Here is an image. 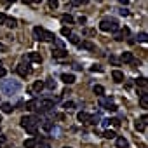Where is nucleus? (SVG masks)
Instances as JSON below:
<instances>
[{"label": "nucleus", "instance_id": "nucleus-1", "mask_svg": "<svg viewBox=\"0 0 148 148\" xmlns=\"http://www.w3.org/2000/svg\"><path fill=\"white\" fill-rule=\"evenodd\" d=\"M38 124H40V119H38V117H35V115H25V117L21 119V127H23V129H26V132H28V134H32V136H35V134H37Z\"/></svg>", "mask_w": 148, "mask_h": 148}, {"label": "nucleus", "instance_id": "nucleus-2", "mask_svg": "<svg viewBox=\"0 0 148 148\" xmlns=\"http://www.w3.org/2000/svg\"><path fill=\"white\" fill-rule=\"evenodd\" d=\"M0 91L5 96H12L21 91V82L19 80H2L0 82Z\"/></svg>", "mask_w": 148, "mask_h": 148}, {"label": "nucleus", "instance_id": "nucleus-3", "mask_svg": "<svg viewBox=\"0 0 148 148\" xmlns=\"http://www.w3.org/2000/svg\"><path fill=\"white\" fill-rule=\"evenodd\" d=\"M56 105V99H42L40 103H37L38 108H35L38 113H45V112H51Z\"/></svg>", "mask_w": 148, "mask_h": 148}, {"label": "nucleus", "instance_id": "nucleus-4", "mask_svg": "<svg viewBox=\"0 0 148 148\" xmlns=\"http://www.w3.org/2000/svg\"><path fill=\"white\" fill-rule=\"evenodd\" d=\"M16 71L19 73V75H21V77H26V75H28V73H30V64H28V63H26V64H25V63H21V64H18V68H16Z\"/></svg>", "mask_w": 148, "mask_h": 148}, {"label": "nucleus", "instance_id": "nucleus-5", "mask_svg": "<svg viewBox=\"0 0 148 148\" xmlns=\"http://www.w3.org/2000/svg\"><path fill=\"white\" fill-rule=\"evenodd\" d=\"M113 21H115V19H103V21L99 23V30H101V32H110Z\"/></svg>", "mask_w": 148, "mask_h": 148}, {"label": "nucleus", "instance_id": "nucleus-6", "mask_svg": "<svg viewBox=\"0 0 148 148\" xmlns=\"http://www.w3.org/2000/svg\"><path fill=\"white\" fill-rule=\"evenodd\" d=\"M112 79L115 80V82H124V71H120V70H113L112 71Z\"/></svg>", "mask_w": 148, "mask_h": 148}, {"label": "nucleus", "instance_id": "nucleus-7", "mask_svg": "<svg viewBox=\"0 0 148 148\" xmlns=\"http://www.w3.org/2000/svg\"><path fill=\"white\" fill-rule=\"evenodd\" d=\"M68 56V52L64 51V49H52V58H58V59H63V58H66Z\"/></svg>", "mask_w": 148, "mask_h": 148}, {"label": "nucleus", "instance_id": "nucleus-8", "mask_svg": "<svg viewBox=\"0 0 148 148\" xmlns=\"http://www.w3.org/2000/svg\"><path fill=\"white\" fill-rule=\"evenodd\" d=\"M61 80H63L64 84H73V82H75V75H73V73H63V75H61Z\"/></svg>", "mask_w": 148, "mask_h": 148}, {"label": "nucleus", "instance_id": "nucleus-9", "mask_svg": "<svg viewBox=\"0 0 148 148\" xmlns=\"http://www.w3.org/2000/svg\"><path fill=\"white\" fill-rule=\"evenodd\" d=\"M26 59H28V61H33V63H38V64L42 63V56H40L38 52H30Z\"/></svg>", "mask_w": 148, "mask_h": 148}, {"label": "nucleus", "instance_id": "nucleus-10", "mask_svg": "<svg viewBox=\"0 0 148 148\" xmlns=\"http://www.w3.org/2000/svg\"><path fill=\"white\" fill-rule=\"evenodd\" d=\"M115 139H117V148H127L129 146V143L124 136H115Z\"/></svg>", "mask_w": 148, "mask_h": 148}, {"label": "nucleus", "instance_id": "nucleus-11", "mask_svg": "<svg viewBox=\"0 0 148 148\" xmlns=\"http://www.w3.org/2000/svg\"><path fill=\"white\" fill-rule=\"evenodd\" d=\"M77 45H79V47H82V49H87V51H94V44H92V42H89V40H82V42H79Z\"/></svg>", "mask_w": 148, "mask_h": 148}, {"label": "nucleus", "instance_id": "nucleus-12", "mask_svg": "<svg viewBox=\"0 0 148 148\" xmlns=\"http://www.w3.org/2000/svg\"><path fill=\"white\" fill-rule=\"evenodd\" d=\"M120 59H122V63H132L134 61V56H132V52H122Z\"/></svg>", "mask_w": 148, "mask_h": 148}, {"label": "nucleus", "instance_id": "nucleus-13", "mask_svg": "<svg viewBox=\"0 0 148 148\" xmlns=\"http://www.w3.org/2000/svg\"><path fill=\"white\" fill-rule=\"evenodd\" d=\"M139 105H141V108H148V94L146 92L139 94Z\"/></svg>", "mask_w": 148, "mask_h": 148}, {"label": "nucleus", "instance_id": "nucleus-14", "mask_svg": "<svg viewBox=\"0 0 148 148\" xmlns=\"http://www.w3.org/2000/svg\"><path fill=\"white\" fill-rule=\"evenodd\" d=\"M42 33H44V28H40V26L33 28V38L35 40H42Z\"/></svg>", "mask_w": 148, "mask_h": 148}, {"label": "nucleus", "instance_id": "nucleus-15", "mask_svg": "<svg viewBox=\"0 0 148 148\" xmlns=\"http://www.w3.org/2000/svg\"><path fill=\"white\" fill-rule=\"evenodd\" d=\"M56 37H54V33H51V32H47V30H44V33H42V40H45V42H52Z\"/></svg>", "mask_w": 148, "mask_h": 148}, {"label": "nucleus", "instance_id": "nucleus-16", "mask_svg": "<svg viewBox=\"0 0 148 148\" xmlns=\"http://www.w3.org/2000/svg\"><path fill=\"white\" fill-rule=\"evenodd\" d=\"M37 138H28L26 141H25V148H35L37 146Z\"/></svg>", "mask_w": 148, "mask_h": 148}, {"label": "nucleus", "instance_id": "nucleus-17", "mask_svg": "<svg viewBox=\"0 0 148 148\" xmlns=\"http://www.w3.org/2000/svg\"><path fill=\"white\" fill-rule=\"evenodd\" d=\"M89 113H86V112H80L79 115H77V119H79V122H82V124H87V120H89Z\"/></svg>", "mask_w": 148, "mask_h": 148}, {"label": "nucleus", "instance_id": "nucleus-18", "mask_svg": "<svg viewBox=\"0 0 148 148\" xmlns=\"http://www.w3.org/2000/svg\"><path fill=\"white\" fill-rule=\"evenodd\" d=\"M73 21H75V19H73L70 14H63V16H61V23H63V25H71Z\"/></svg>", "mask_w": 148, "mask_h": 148}, {"label": "nucleus", "instance_id": "nucleus-19", "mask_svg": "<svg viewBox=\"0 0 148 148\" xmlns=\"http://www.w3.org/2000/svg\"><path fill=\"white\" fill-rule=\"evenodd\" d=\"M136 40H138V42H141V44H146V42H148V35H146L145 32H141V33H138V35H136Z\"/></svg>", "mask_w": 148, "mask_h": 148}, {"label": "nucleus", "instance_id": "nucleus-20", "mask_svg": "<svg viewBox=\"0 0 148 148\" xmlns=\"http://www.w3.org/2000/svg\"><path fill=\"white\" fill-rule=\"evenodd\" d=\"M42 89H44V82H42V80H37V82L33 84V87H32L33 92H40Z\"/></svg>", "mask_w": 148, "mask_h": 148}, {"label": "nucleus", "instance_id": "nucleus-21", "mask_svg": "<svg viewBox=\"0 0 148 148\" xmlns=\"http://www.w3.org/2000/svg\"><path fill=\"white\" fill-rule=\"evenodd\" d=\"M5 25H7L9 28H16V26H18V19H16V18H7V19H5Z\"/></svg>", "mask_w": 148, "mask_h": 148}, {"label": "nucleus", "instance_id": "nucleus-22", "mask_svg": "<svg viewBox=\"0 0 148 148\" xmlns=\"http://www.w3.org/2000/svg\"><path fill=\"white\" fill-rule=\"evenodd\" d=\"M99 119H101V115H99V113H98V115H91V117H89V120H87V124L96 125V124H99Z\"/></svg>", "mask_w": 148, "mask_h": 148}, {"label": "nucleus", "instance_id": "nucleus-23", "mask_svg": "<svg viewBox=\"0 0 148 148\" xmlns=\"http://www.w3.org/2000/svg\"><path fill=\"white\" fill-rule=\"evenodd\" d=\"M44 87H47V89H51V91H54L56 89V80H52V79H49L45 84H44Z\"/></svg>", "mask_w": 148, "mask_h": 148}, {"label": "nucleus", "instance_id": "nucleus-24", "mask_svg": "<svg viewBox=\"0 0 148 148\" xmlns=\"http://www.w3.org/2000/svg\"><path fill=\"white\" fill-rule=\"evenodd\" d=\"M12 110H14V108H12L11 103H2V112H4V113H11Z\"/></svg>", "mask_w": 148, "mask_h": 148}, {"label": "nucleus", "instance_id": "nucleus-25", "mask_svg": "<svg viewBox=\"0 0 148 148\" xmlns=\"http://www.w3.org/2000/svg\"><path fill=\"white\" fill-rule=\"evenodd\" d=\"M145 125H146V124H143L141 120H136V122H134V129H136V131H139V132H141V131H145Z\"/></svg>", "mask_w": 148, "mask_h": 148}, {"label": "nucleus", "instance_id": "nucleus-26", "mask_svg": "<svg viewBox=\"0 0 148 148\" xmlns=\"http://www.w3.org/2000/svg\"><path fill=\"white\" fill-rule=\"evenodd\" d=\"M94 94L103 96V94H105V87H103V86H94Z\"/></svg>", "mask_w": 148, "mask_h": 148}, {"label": "nucleus", "instance_id": "nucleus-27", "mask_svg": "<svg viewBox=\"0 0 148 148\" xmlns=\"http://www.w3.org/2000/svg\"><path fill=\"white\" fill-rule=\"evenodd\" d=\"M37 108V99H30L26 103V110H35Z\"/></svg>", "mask_w": 148, "mask_h": 148}, {"label": "nucleus", "instance_id": "nucleus-28", "mask_svg": "<svg viewBox=\"0 0 148 148\" xmlns=\"http://www.w3.org/2000/svg\"><path fill=\"white\" fill-rule=\"evenodd\" d=\"M42 127H44L45 131H51L54 125H52V122H51V120H44V122H42Z\"/></svg>", "mask_w": 148, "mask_h": 148}, {"label": "nucleus", "instance_id": "nucleus-29", "mask_svg": "<svg viewBox=\"0 0 148 148\" xmlns=\"http://www.w3.org/2000/svg\"><path fill=\"white\" fill-rule=\"evenodd\" d=\"M103 136H105L106 139H115V136H117V134H115L113 131H105V132H103Z\"/></svg>", "mask_w": 148, "mask_h": 148}, {"label": "nucleus", "instance_id": "nucleus-30", "mask_svg": "<svg viewBox=\"0 0 148 148\" xmlns=\"http://www.w3.org/2000/svg\"><path fill=\"white\" fill-rule=\"evenodd\" d=\"M68 40H70L71 44H79V35H75V33H70Z\"/></svg>", "mask_w": 148, "mask_h": 148}, {"label": "nucleus", "instance_id": "nucleus-31", "mask_svg": "<svg viewBox=\"0 0 148 148\" xmlns=\"http://www.w3.org/2000/svg\"><path fill=\"white\" fill-rule=\"evenodd\" d=\"M136 84H138L139 87H146V79H145V77H139V79L136 80Z\"/></svg>", "mask_w": 148, "mask_h": 148}, {"label": "nucleus", "instance_id": "nucleus-32", "mask_svg": "<svg viewBox=\"0 0 148 148\" xmlns=\"http://www.w3.org/2000/svg\"><path fill=\"white\" fill-rule=\"evenodd\" d=\"M86 2H87V0H70V4H71V5H75V7H77V5L86 4Z\"/></svg>", "mask_w": 148, "mask_h": 148}, {"label": "nucleus", "instance_id": "nucleus-33", "mask_svg": "<svg viewBox=\"0 0 148 148\" xmlns=\"http://www.w3.org/2000/svg\"><path fill=\"white\" fill-rule=\"evenodd\" d=\"M47 2H49V7L51 9H58V5H59L58 0H47Z\"/></svg>", "mask_w": 148, "mask_h": 148}, {"label": "nucleus", "instance_id": "nucleus-34", "mask_svg": "<svg viewBox=\"0 0 148 148\" xmlns=\"http://www.w3.org/2000/svg\"><path fill=\"white\" fill-rule=\"evenodd\" d=\"M35 148H51V145H49L47 141H40V143H37Z\"/></svg>", "mask_w": 148, "mask_h": 148}, {"label": "nucleus", "instance_id": "nucleus-35", "mask_svg": "<svg viewBox=\"0 0 148 148\" xmlns=\"http://www.w3.org/2000/svg\"><path fill=\"white\" fill-rule=\"evenodd\" d=\"M70 33H71V30H70V28H66V26H64V28H61V35H63V37H70Z\"/></svg>", "mask_w": 148, "mask_h": 148}, {"label": "nucleus", "instance_id": "nucleus-36", "mask_svg": "<svg viewBox=\"0 0 148 148\" xmlns=\"http://www.w3.org/2000/svg\"><path fill=\"white\" fill-rule=\"evenodd\" d=\"M119 14H120V16H129V11H127L125 7H120V9H119Z\"/></svg>", "mask_w": 148, "mask_h": 148}, {"label": "nucleus", "instance_id": "nucleus-37", "mask_svg": "<svg viewBox=\"0 0 148 148\" xmlns=\"http://www.w3.org/2000/svg\"><path fill=\"white\" fill-rule=\"evenodd\" d=\"M120 33H122V35H124V37H129V33H131V30H129V28H127V26H124V28H122V30H120Z\"/></svg>", "mask_w": 148, "mask_h": 148}, {"label": "nucleus", "instance_id": "nucleus-38", "mask_svg": "<svg viewBox=\"0 0 148 148\" xmlns=\"http://www.w3.org/2000/svg\"><path fill=\"white\" fill-rule=\"evenodd\" d=\"M106 110H108V112H117V106H115L113 103H108V105H106Z\"/></svg>", "mask_w": 148, "mask_h": 148}, {"label": "nucleus", "instance_id": "nucleus-39", "mask_svg": "<svg viewBox=\"0 0 148 148\" xmlns=\"http://www.w3.org/2000/svg\"><path fill=\"white\" fill-rule=\"evenodd\" d=\"M110 124H112L113 127H119V125H120V120H119V119H110Z\"/></svg>", "mask_w": 148, "mask_h": 148}, {"label": "nucleus", "instance_id": "nucleus-40", "mask_svg": "<svg viewBox=\"0 0 148 148\" xmlns=\"http://www.w3.org/2000/svg\"><path fill=\"white\" fill-rule=\"evenodd\" d=\"M63 106H64V108H66V110H71V108H73V106H75V105H73V103H71V101H66V103H64V105H63Z\"/></svg>", "mask_w": 148, "mask_h": 148}, {"label": "nucleus", "instance_id": "nucleus-41", "mask_svg": "<svg viewBox=\"0 0 148 148\" xmlns=\"http://www.w3.org/2000/svg\"><path fill=\"white\" fill-rule=\"evenodd\" d=\"M124 38H125V37H124L120 32H117V33H115V40H119V42H120V40H124Z\"/></svg>", "mask_w": 148, "mask_h": 148}, {"label": "nucleus", "instance_id": "nucleus-42", "mask_svg": "<svg viewBox=\"0 0 148 148\" xmlns=\"http://www.w3.org/2000/svg\"><path fill=\"white\" fill-rule=\"evenodd\" d=\"M91 71H103V68L99 64H94V66H91Z\"/></svg>", "mask_w": 148, "mask_h": 148}, {"label": "nucleus", "instance_id": "nucleus-43", "mask_svg": "<svg viewBox=\"0 0 148 148\" xmlns=\"http://www.w3.org/2000/svg\"><path fill=\"white\" fill-rule=\"evenodd\" d=\"M5 19H7V16L0 12V25H5Z\"/></svg>", "mask_w": 148, "mask_h": 148}, {"label": "nucleus", "instance_id": "nucleus-44", "mask_svg": "<svg viewBox=\"0 0 148 148\" xmlns=\"http://www.w3.org/2000/svg\"><path fill=\"white\" fill-rule=\"evenodd\" d=\"M23 2H25V4H40L42 0H23Z\"/></svg>", "mask_w": 148, "mask_h": 148}, {"label": "nucleus", "instance_id": "nucleus-45", "mask_svg": "<svg viewBox=\"0 0 148 148\" xmlns=\"http://www.w3.org/2000/svg\"><path fill=\"white\" fill-rule=\"evenodd\" d=\"M5 73H7V71H5V68H2V66H0V79H2V77H5Z\"/></svg>", "mask_w": 148, "mask_h": 148}, {"label": "nucleus", "instance_id": "nucleus-46", "mask_svg": "<svg viewBox=\"0 0 148 148\" xmlns=\"http://www.w3.org/2000/svg\"><path fill=\"white\" fill-rule=\"evenodd\" d=\"M86 21H87V18H86V16H80V18H79V23H80V25H84Z\"/></svg>", "mask_w": 148, "mask_h": 148}, {"label": "nucleus", "instance_id": "nucleus-47", "mask_svg": "<svg viewBox=\"0 0 148 148\" xmlns=\"http://www.w3.org/2000/svg\"><path fill=\"white\" fill-rule=\"evenodd\" d=\"M139 120H141L143 124H146V120H148V117H146V115H141V119H139Z\"/></svg>", "mask_w": 148, "mask_h": 148}, {"label": "nucleus", "instance_id": "nucleus-48", "mask_svg": "<svg viewBox=\"0 0 148 148\" xmlns=\"http://www.w3.org/2000/svg\"><path fill=\"white\" fill-rule=\"evenodd\" d=\"M110 61H112V63H115V64H117V58H115V56H110Z\"/></svg>", "mask_w": 148, "mask_h": 148}, {"label": "nucleus", "instance_id": "nucleus-49", "mask_svg": "<svg viewBox=\"0 0 148 148\" xmlns=\"http://www.w3.org/2000/svg\"><path fill=\"white\" fill-rule=\"evenodd\" d=\"M119 2H120L122 5H127V4H129V0H119Z\"/></svg>", "mask_w": 148, "mask_h": 148}, {"label": "nucleus", "instance_id": "nucleus-50", "mask_svg": "<svg viewBox=\"0 0 148 148\" xmlns=\"http://www.w3.org/2000/svg\"><path fill=\"white\" fill-rule=\"evenodd\" d=\"M0 143H5V136L4 134H0Z\"/></svg>", "mask_w": 148, "mask_h": 148}, {"label": "nucleus", "instance_id": "nucleus-51", "mask_svg": "<svg viewBox=\"0 0 148 148\" xmlns=\"http://www.w3.org/2000/svg\"><path fill=\"white\" fill-rule=\"evenodd\" d=\"M63 148H71V146H63Z\"/></svg>", "mask_w": 148, "mask_h": 148}, {"label": "nucleus", "instance_id": "nucleus-52", "mask_svg": "<svg viewBox=\"0 0 148 148\" xmlns=\"http://www.w3.org/2000/svg\"><path fill=\"white\" fill-rule=\"evenodd\" d=\"M98 2H101V0H98Z\"/></svg>", "mask_w": 148, "mask_h": 148}, {"label": "nucleus", "instance_id": "nucleus-53", "mask_svg": "<svg viewBox=\"0 0 148 148\" xmlns=\"http://www.w3.org/2000/svg\"><path fill=\"white\" fill-rule=\"evenodd\" d=\"M0 122H2V120H0Z\"/></svg>", "mask_w": 148, "mask_h": 148}, {"label": "nucleus", "instance_id": "nucleus-54", "mask_svg": "<svg viewBox=\"0 0 148 148\" xmlns=\"http://www.w3.org/2000/svg\"><path fill=\"white\" fill-rule=\"evenodd\" d=\"M12 2H14V0H12Z\"/></svg>", "mask_w": 148, "mask_h": 148}]
</instances>
